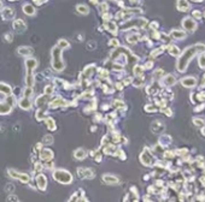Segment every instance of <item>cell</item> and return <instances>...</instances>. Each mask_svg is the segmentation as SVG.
Returning a JSON list of instances; mask_svg holds the SVG:
<instances>
[{"label": "cell", "mask_w": 205, "mask_h": 202, "mask_svg": "<svg viewBox=\"0 0 205 202\" xmlns=\"http://www.w3.org/2000/svg\"><path fill=\"white\" fill-rule=\"evenodd\" d=\"M157 92H158V87H157V84H152V85H150L148 88H147V93L151 94V95L156 94Z\"/></svg>", "instance_id": "obj_33"}, {"label": "cell", "mask_w": 205, "mask_h": 202, "mask_svg": "<svg viewBox=\"0 0 205 202\" xmlns=\"http://www.w3.org/2000/svg\"><path fill=\"white\" fill-rule=\"evenodd\" d=\"M74 157H75V159L83 160V159L87 157V152L83 149V148H79V149L75 150V153H74Z\"/></svg>", "instance_id": "obj_20"}, {"label": "cell", "mask_w": 205, "mask_h": 202, "mask_svg": "<svg viewBox=\"0 0 205 202\" xmlns=\"http://www.w3.org/2000/svg\"><path fill=\"white\" fill-rule=\"evenodd\" d=\"M172 36L175 40H183L186 37V33L182 31V30H173L172 31Z\"/></svg>", "instance_id": "obj_24"}, {"label": "cell", "mask_w": 205, "mask_h": 202, "mask_svg": "<svg viewBox=\"0 0 205 202\" xmlns=\"http://www.w3.org/2000/svg\"><path fill=\"white\" fill-rule=\"evenodd\" d=\"M0 93L5 94V95H10V94L12 93V88H11L10 85L6 84V83L0 82Z\"/></svg>", "instance_id": "obj_22"}, {"label": "cell", "mask_w": 205, "mask_h": 202, "mask_svg": "<svg viewBox=\"0 0 205 202\" xmlns=\"http://www.w3.org/2000/svg\"><path fill=\"white\" fill-rule=\"evenodd\" d=\"M13 15H15V12H13V10H11V9H5L3 11V13H1V16H3V18L5 19V21L11 19L13 17Z\"/></svg>", "instance_id": "obj_25"}, {"label": "cell", "mask_w": 205, "mask_h": 202, "mask_svg": "<svg viewBox=\"0 0 205 202\" xmlns=\"http://www.w3.org/2000/svg\"><path fill=\"white\" fill-rule=\"evenodd\" d=\"M44 143L45 144H52L53 143V137L50 136V135H46V136H44Z\"/></svg>", "instance_id": "obj_39"}, {"label": "cell", "mask_w": 205, "mask_h": 202, "mask_svg": "<svg viewBox=\"0 0 205 202\" xmlns=\"http://www.w3.org/2000/svg\"><path fill=\"white\" fill-rule=\"evenodd\" d=\"M152 65H153L152 62H148V63L145 64V67H146V69H148V67H152Z\"/></svg>", "instance_id": "obj_55"}, {"label": "cell", "mask_w": 205, "mask_h": 202, "mask_svg": "<svg viewBox=\"0 0 205 202\" xmlns=\"http://www.w3.org/2000/svg\"><path fill=\"white\" fill-rule=\"evenodd\" d=\"M31 94H33V88H31V87H27V88L24 89V92H23V96L30 98Z\"/></svg>", "instance_id": "obj_35"}, {"label": "cell", "mask_w": 205, "mask_h": 202, "mask_svg": "<svg viewBox=\"0 0 205 202\" xmlns=\"http://www.w3.org/2000/svg\"><path fill=\"white\" fill-rule=\"evenodd\" d=\"M177 9L182 12H186L189 9V4L186 0H179V1H177Z\"/></svg>", "instance_id": "obj_23"}, {"label": "cell", "mask_w": 205, "mask_h": 202, "mask_svg": "<svg viewBox=\"0 0 205 202\" xmlns=\"http://www.w3.org/2000/svg\"><path fill=\"white\" fill-rule=\"evenodd\" d=\"M193 16H194L195 18H200V17H202L200 12H198V11H194V12H193Z\"/></svg>", "instance_id": "obj_54"}, {"label": "cell", "mask_w": 205, "mask_h": 202, "mask_svg": "<svg viewBox=\"0 0 205 202\" xmlns=\"http://www.w3.org/2000/svg\"><path fill=\"white\" fill-rule=\"evenodd\" d=\"M76 9H77V11L81 13V15H88V12H90V10H88V7L86 5H77Z\"/></svg>", "instance_id": "obj_30"}, {"label": "cell", "mask_w": 205, "mask_h": 202, "mask_svg": "<svg viewBox=\"0 0 205 202\" xmlns=\"http://www.w3.org/2000/svg\"><path fill=\"white\" fill-rule=\"evenodd\" d=\"M46 124H47V127H49L51 131H54V130L57 129V127H56V123H54L53 118H51V117H47L46 118Z\"/></svg>", "instance_id": "obj_26"}, {"label": "cell", "mask_w": 205, "mask_h": 202, "mask_svg": "<svg viewBox=\"0 0 205 202\" xmlns=\"http://www.w3.org/2000/svg\"><path fill=\"white\" fill-rule=\"evenodd\" d=\"M49 98H50V95H47V94L39 96V98L36 99V106L39 107V108H41V107H44V106H45V104L47 102V101H49Z\"/></svg>", "instance_id": "obj_21"}, {"label": "cell", "mask_w": 205, "mask_h": 202, "mask_svg": "<svg viewBox=\"0 0 205 202\" xmlns=\"http://www.w3.org/2000/svg\"><path fill=\"white\" fill-rule=\"evenodd\" d=\"M13 29H15L16 31H18V33H20V31L23 33L27 29V24L24 23L23 19H17V21L13 22Z\"/></svg>", "instance_id": "obj_13"}, {"label": "cell", "mask_w": 205, "mask_h": 202, "mask_svg": "<svg viewBox=\"0 0 205 202\" xmlns=\"http://www.w3.org/2000/svg\"><path fill=\"white\" fill-rule=\"evenodd\" d=\"M168 52H169L172 56H174V57H177V56L180 54V49L177 48L176 46H173V45H172V46H169V49H168Z\"/></svg>", "instance_id": "obj_28"}, {"label": "cell", "mask_w": 205, "mask_h": 202, "mask_svg": "<svg viewBox=\"0 0 205 202\" xmlns=\"http://www.w3.org/2000/svg\"><path fill=\"white\" fill-rule=\"evenodd\" d=\"M62 48H59L58 46L53 47L52 48V67L56 71H62L65 67L64 62L62 60Z\"/></svg>", "instance_id": "obj_2"}, {"label": "cell", "mask_w": 205, "mask_h": 202, "mask_svg": "<svg viewBox=\"0 0 205 202\" xmlns=\"http://www.w3.org/2000/svg\"><path fill=\"white\" fill-rule=\"evenodd\" d=\"M5 190H6V193L8 194H12V191L15 190V186H13L12 184H8L5 186Z\"/></svg>", "instance_id": "obj_45"}, {"label": "cell", "mask_w": 205, "mask_h": 202, "mask_svg": "<svg viewBox=\"0 0 205 202\" xmlns=\"http://www.w3.org/2000/svg\"><path fill=\"white\" fill-rule=\"evenodd\" d=\"M199 66L202 69H205V56H202L199 58Z\"/></svg>", "instance_id": "obj_47"}, {"label": "cell", "mask_w": 205, "mask_h": 202, "mask_svg": "<svg viewBox=\"0 0 205 202\" xmlns=\"http://www.w3.org/2000/svg\"><path fill=\"white\" fill-rule=\"evenodd\" d=\"M4 130V127H1V124H0V132H1Z\"/></svg>", "instance_id": "obj_57"}, {"label": "cell", "mask_w": 205, "mask_h": 202, "mask_svg": "<svg viewBox=\"0 0 205 202\" xmlns=\"http://www.w3.org/2000/svg\"><path fill=\"white\" fill-rule=\"evenodd\" d=\"M113 105L116 106V108H121V110L126 107V104L123 102V101H121V100H116L115 102H113Z\"/></svg>", "instance_id": "obj_37"}, {"label": "cell", "mask_w": 205, "mask_h": 202, "mask_svg": "<svg viewBox=\"0 0 205 202\" xmlns=\"http://www.w3.org/2000/svg\"><path fill=\"white\" fill-rule=\"evenodd\" d=\"M5 39H6V41H8V42H12L13 36L11 35V34H6V35H5Z\"/></svg>", "instance_id": "obj_51"}, {"label": "cell", "mask_w": 205, "mask_h": 202, "mask_svg": "<svg viewBox=\"0 0 205 202\" xmlns=\"http://www.w3.org/2000/svg\"><path fill=\"white\" fill-rule=\"evenodd\" d=\"M12 110V106L8 102H0V114H9Z\"/></svg>", "instance_id": "obj_19"}, {"label": "cell", "mask_w": 205, "mask_h": 202, "mask_svg": "<svg viewBox=\"0 0 205 202\" xmlns=\"http://www.w3.org/2000/svg\"><path fill=\"white\" fill-rule=\"evenodd\" d=\"M140 161H141V164L145 165V166H151V165L153 164V157H152L151 152H150L147 148H145V149H144V152L141 153Z\"/></svg>", "instance_id": "obj_4"}, {"label": "cell", "mask_w": 205, "mask_h": 202, "mask_svg": "<svg viewBox=\"0 0 205 202\" xmlns=\"http://www.w3.org/2000/svg\"><path fill=\"white\" fill-rule=\"evenodd\" d=\"M9 173H10V176L12 178L18 179V180L22 182V183H28V182L30 180V177L27 173H19V172H17L15 170H9Z\"/></svg>", "instance_id": "obj_5"}, {"label": "cell", "mask_w": 205, "mask_h": 202, "mask_svg": "<svg viewBox=\"0 0 205 202\" xmlns=\"http://www.w3.org/2000/svg\"><path fill=\"white\" fill-rule=\"evenodd\" d=\"M68 102L63 99V98H54L51 102H50V106L51 108H56V107H60V106H66Z\"/></svg>", "instance_id": "obj_11"}, {"label": "cell", "mask_w": 205, "mask_h": 202, "mask_svg": "<svg viewBox=\"0 0 205 202\" xmlns=\"http://www.w3.org/2000/svg\"><path fill=\"white\" fill-rule=\"evenodd\" d=\"M151 130L154 134H161L164 131V124L162 122H159V120H156V122H153L151 124Z\"/></svg>", "instance_id": "obj_12"}, {"label": "cell", "mask_w": 205, "mask_h": 202, "mask_svg": "<svg viewBox=\"0 0 205 202\" xmlns=\"http://www.w3.org/2000/svg\"><path fill=\"white\" fill-rule=\"evenodd\" d=\"M192 1H202V0H192Z\"/></svg>", "instance_id": "obj_58"}, {"label": "cell", "mask_w": 205, "mask_h": 202, "mask_svg": "<svg viewBox=\"0 0 205 202\" xmlns=\"http://www.w3.org/2000/svg\"><path fill=\"white\" fill-rule=\"evenodd\" d=\"M193 122H194V124H195L197 126H200V127H203V126L205 125V120L202 119V118H199V119H198V118H194V119H193Z\"/></svg>", "instance_id": "obj_36"}, {"label": "cell", "mask_w": 205, "mask_h": 202, "mask_svg": "<svg viewBox=\"0 0 205 202\" xmlns=\"http://www.w3.org/2000/svg\"><path fill=\"white\" fill-rule=\"evenodd\" d=\"M163 75H164V71H163V70H161V69H158V70H156V71H154V73H153V77H154V79H159Z\"/></svg>", "instance_id": "obj_38"}, {"label": "cell", "mask_w": 205, "mask_h": 202, "mask_svg": "<svg viewBox=\"0 0 205 202\" xmlns=\"http://www.w3.org/2000/svg\"><path fill=\"white\" fill-rule=\"evenodd\" d=\"M162 52H163V49H162V48H157V51H153V52L151 53V57H152V58H154V57H157L158 54H161Z\"/></svg>", "instance_id": "obj_48"}, {"label": "cell", "mask_w": 205, "mask_h": 202, "mask_svg": "<svg viewBox=\"0 0 205 202\" xmlns=\"http://www.w3.org/2000/svg\"><path fill=\"white\" fill-rule=\"evenodd\" d=\"M6 102H8L9 105H11V106H13V105H15V96H9L8 100H6Z\"/></svg>", "instance_id": "obj_49"}, {"label": "cell", "mask_w": 205, "mask_h": 202, "mask_svg": "<svg viewBox=\"0 0 205 202\" xmlns=\"http://www.w3.org/2000/svg\"><path fill=\"white\" fill-rule=\"evenodd\" d=\"M17 53L19 56H22V57H30V54L33 53V48H31V47L23 46V47H19Z\"/></svg>", "instance_id": "obj_16"}, {"label": "cell", "mask_w": 205, "mask_h": 202, "mask_svg": "<svg viewBox=\"0 0 205 202\" xmlns=\"http://www.w3.org/2000/svg\"><path fill=\"white\" fill-rule=\"evenodd\" d=\"M45 167H46V168H53V163H52V161L50 163V161L47 160V163H46V166H45Z\"/></svg>", "instance_id": "obj_53"}, {"label": "cell", "mask_w": 205, "mask_h": 202, "mask_svg": "<svg viewBox=\"0 0 205 202\" xmlns=\"http://www.w3.org/2000/svg\"><path fill=\"white\" fill-rule=\"evenodd\" d=\"M106 28H109V30H110L111 33H113V34L117 33V26H116V24L113 22H107Z\"/></svg>", "instance_id": "obj_32"}, {"label": "cell", "mask_w": 205, "mask_h": 202, "mask_svg": "<svg viewBox=\"0 0 205 202\" xmlns=\"http://www.w3.org/2000/svg\"><path fill=\"white\" fill-rule=\"evenodd\" d=\"M181 84L186 88H193L197 84V79L194 77H184L181 79Z\"/></svg>", "instance_id": "obj_9"}, {"label": "cell", "mask_w": 205, "mask_h": 202, "mask_svg": "<svg viewBox=\"0 0 205 202\" xmlns=\"http://www.w3.org/2000/svg\"><path fill=\"white\" fill-rule=\"evenodd\" d=\"M8 201H19V199L17 197V196H15V195H10V196L8 197Z\"/></svg>", "instance_id": "obj_50"}, {"label": "cell", "mask_w": 205, "mask_h": 202, "mask_svg": "<svg viewBox=\"0 0 205 202\" xmlns=\"http://www.w3.org/2000/svg\"><path fill=\"white\" fill-rule=\"evenodd\" d=\"M110 45H111V46H115V47H117L120 43H118V41H117L116 39H112L111 41H110Z\"/></svg>", "instance_id": "obj_52"}, {"label": "cell", "mask_w": 205, "mask_h": 202, "mask_svg": "<svg viewBox=\"0 0 205 202\" xmlns=\"http://www.w3.org/2000/svg\"><path fill=\"white\" fill-rule=\"evenodd\" d=\"M95 161H101V155H99V154H98V155L95 157Z\"/></svg>", "instance_id": "obj_56"}, {"label": "cell", "mask_w": 205, "mask_h": 202, "mask_svg": "<svg viewBox=\"0 0 205 202\" xmlns=\"http://www.w3.org/2000/svg\"><path fill=\"white\" fill-rule=\"evenodd\" d=\"M133 84L136 87V88H139V87H141V85L144 84V79H142V78H136L134 82H133Z\"/></svg>", "instance_id": "obj_43"}, {"label": "cell", "mask_w": 205, "mask_h": 202, "mask_svg": "<svg viewBox=\"0 0 205 202\" xmlns=\"http://www.w3.org/2000/svg\"><path fill=\"white\" fill-rule=\"evenodd\" d=\"M77 173L79 177L82 179H91L94 177V172L91 168H86V167H80L77 168Z\"/></svg>", "instance_id": "obj_6"}, {"label": "cell", "mask_w": 205, "mask_h": 202, "mask_svg": "<svg viewBox=\"0 0 205 202\" xmlns=\"http://www.w3.org/2000/svg\"><path fill=\"white\" fill-rule=\"evenodd\" d=\"M53 85H46L45 87V94H47V95H51V94L53 93Z\"/></svg>", "instance_id": "obj_44"}, {"label": "cell", "mask_w": 205, "mask_h": 202, "mask_svg": "<svg viewBox=\"0 0 205 202\" xmlns=\"http://www.w3.org/2000/svg\"><path fill=\"white\" fill-rule=\"evenodd\" d=\"M36 119H38V120L46 119V113H45V111H42V110L40 108V110L36 112Z\"/></svg>", "instance_id": "obj_34"}, {"label": "cell", "mask_w": 205, "mask_h": 202, "mask_svg": "<svg viewBox=\"0 0 205 202\" xmlns=\"http://www.w3.org/2000/svg\"><path fill=\"white\" fill-rule=\"evenodd\" d=\"M36 184L38 188L40 190H45L46 186H47V178L44 176L42 173H39V176L36 177Z\"/></svg>", "instance_id": "obj_8"}, {"label": "cell", "mask_w": 205, "mask_h": 202, "mask_svg": "<svg viewBox=\"0 0 205 202\" xmlns=\"http://www.w3.org/2000/svg\"><path fill=\"white\" fill-rule=\"evenodd\" d=\"M53 178L60 184H70L72 182L71 173L66 170H63V168H59V170L54 171L53 172Z\"/></svg>", "instance_id": "obj_3"}, {"label": "cell", "mask_w": 205, "mask_h": 202, "mask_svg": "<svg viewBox=\"0 0 205 202\" xmlns=\"http://www.w3.org/2000/svg\"><path fill=\"white\" fill-rule=\"evenodd\" d=\"M25 66H27V71L33 72L38 66V60L35 58H28L25 60Z\"/></svg>", "instance_id": "obj_10"}, {"label": "cell", "mask_w": 205, "mask_h": 202, "mask_svg": "<svg viewBox=\"0 0 205 202\" xmlns=\"http://www.w3.org/2000/svg\"><path fill=\"white\" fill-rule=\"evenodd\" d=\"M182 26L186 30H189V31H194L195 30V28H197V23L193 21L192 18H189V17H187V18H184L183 19V22H182Z\"/></svg>", "instance_id": "obj_7"}, {"label": "cell", "mask_w": 205, "mask_h": 202, "mask_svg": "<svg viewBox=\"0 0 205 202\" xmlns=\"http://www.w3.org/2000/svg\"><path fill=\"white\" fill-rule=\"evenodd\" d=\"M145 111H147V112H156V111H157V108H156V106L147 105V106L145 107Z\"/></svg>", "instance_id": "obj_46"}, {"label": "cell", "mask_w": 205, "mask_h": 202, "mask_svg": "<svg viewBox=\"0 0 205 202\" xmlns=\"http://www.w3.org/2000/svg\"><path fill=\"white\" fill-rule=\"evenodd\" d=\"M163 83L165 87H172L176 83V78L173 76V75H167L165 77L163 78Z\"/></svg>", "instance_id": "obj_18"}, {"label": "cell", "mask_w": 205, "mask_h": 202, "mask_svg": "<svg viewBox=\"0 0 205 202\" xmlns=\"http://www.w3.org/2000/svg\"><path fill=\"white\" fill-rule=\"evenodd\" d=\"M170 142H172V138H170L169 136H167V135H164V136H162V137L159 138L161 146H167V144L170 143Z\"/></svg>", "instance_id": "obj_31"}, {"label": "cell", "mask_w": 205, "mask_h": 202, "mask_svg": "<svg viewBox=\"0 0 205 202\" xmlns=\"http://www.w3.org/2000/svg\"><path fill=\"white\" fill-rule=\"evenodd\" d=\"M138 39H139V36L136 35V34H133V35H129V36H128V42L135 43L136 41H138Z\"/></svg>", "instance_id": "obj_40"}, {"label": "cell", "mask_w": 205, "mask_h": 202, "mask_svg": "<svg viewBox=\"0 0 205 202\" xmlns=\"http://www.w3.org/2000/svg\"><path fill=\"white\" fill-rule=\"evenodd\" d=\"M23 11H24L25 15H29V16H33L34 13H35V10H34V7H33L31 5H29V4H27V5L23 6Z\"/></svg>", "instance_id": "obj_27"}, {"label": "cell", "mask_w": 205, "mask_h": 202, "mask_svg": "<svg viewBox=\"0 0 205 202\" xmlns=\"http://www.w3.org/2000/svg\"><path fill=\"white\" fill-rule=\"evenodd\" d=\"M142 72H144V69H142L141 66H135L134 67V73H135L136 76H141Z\"/></svg>", "instance_id": "obj_42"}, {"label": "cell", "mask_w": 205, "mask_h": 202, "mask_svg": "<svg viewBox=\"0 0 205 202\" xmlns=\"http://www.w3.org/2000/svg\"><path fill=\"white\" fill-rule=\"evenodd\" d=\"M40 159L41 160H52L53 159V152L51 149H44L40 152Z\"/></svg>", "instance_id": "obj_17"}, {"label": "cell", "mask_w": 205, "mask_h": 202, "mask_svg": "<svg viewBox=\"0 0 205 202\" xmlns=\"http://www.w3.org/2000/svg\"><path fill=\"white\" fill-rule=\"evenodd\" d=\"M204 52H205V45H203V43H198V45L191 46L188 48H186L181 54L180 59L177 60V71L184 72L191 60H192L198 53H204Z\"/></svg>", "instance_id": "obj_1"}, {"label": "cell", "mask_w": 205, "mask_h": 202, "mask_svg": "<svg viewBox=\"0 0 205 202\" xmlns=\"http://www.w3.org/2000/svg\"><path fill=\"white\" fill-rule=\"evenodd\" d=\"M59 48H62V49H65V48H69L70 47V43L66 41V40H64V39H62V40H59L58 41V45H57Z\"/></svg>", "instance_id": "obj_29"}, {"label": "cell", "mask_w": 205, "mask_h": 202, "mask_svg": "<svg viewBox=\"0 0 205 202\" xmlns=\"http://www.w3.org/2000/svg\"><path fill=\"white\" fill-rule=\"evenodd\" d=\"M102 180H104L106 184H110V185H115L118 183V178L112 176V174H104V176H102Z\"/></svg>", "instance_id": "obj_15"}, {"label": "cell", "mask_w": 205, "mask_h": 202, "mask_svg": "<svg viewBox=\"0 0 205 202\" xmlns=\"http://www.w3.org/2000/svg\"><path fill=\"white\" fill-rule=\"evenodd\" d=\"M87 48L90 49V51H93V49H95V48H97V42H95V41H93V40H92V41H90V42L87 43Z\"/></svg>", "instance_id": "obj_41"}, {"label": "cell", "mask_w": 205, "mask_h": 202, "mask_svg": "<svg viewBox=\"0 0 205 202\" xmlns=\"http://www.w3.org/2000/svg\"><path fill=\"white\" fill-rule=\"evenodd\" d=\"M18 105H19L20 108H23V110H29L30 107H31V100H30L29 98H25V96H23L22 99L19 100Z\"/></svg>", "instance_id": "obj_14"}]
</instances>
